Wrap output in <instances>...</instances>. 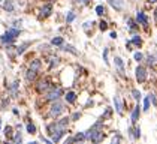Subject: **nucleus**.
Masks as SVG:
<instances>
[{
	"label": "nucleus",
	"instance_id": "30",
	"mask_svg": "<svg viewBox=\"0 0 157 144\" xmlns=\"http://www.w3.org/2000/svg\"><path fill=\"white\" fill-rule=\"evenodd\" d=\"M148 108H150V96L144 99V110H148Z\"/></svg>",
	"mask_w": 157,
	"mask_h": 144
},
{
	"label": "nucleus",
	"instance_id": "44",
	"mask_svg": "<svg viewBox=\"0 0 157 144\" xmlns=\"http://www.w3.org/2000/svg\"><path fill=\"white\" fill-rule=\"evenodd\" d=\"M0 2H3V0H0Z\"/></svg>",
	"mask_w": 157,
	"mask_h": 144
},
{
	"label": "nucleus",
	"instance_id": "11",
	"mask_svg": "<svg viewBox=\"0 0 157 144\" xmlns=\"http://www.w3.org/2000/svg\"><path fill=\"white\" fill-rule=\"evenodd\" d=\"M25 78H27V81H34L36 80V71L29 69L27 72H25Z\"/></svg>",
	"mask_w": 157,
	"mask_h": 144
},
{
	"label": "nucleus",
	"instance_id": "41",
	"mask_svg": "<svg viewBox=\"0 0 157 144\" xmlns=\"http://www.w3.org/2000/svg\"><path fill=\"white\" fill-rule=\"evenodd\" d=\"M154 17H156V20H157V9H156V12H154Z\"/></svg>",
	"mask_w": 157,
	"mask_h": 144
},
{
	"label": "nucleus",
	"instance_id": "24",
	"mask_svg": "<svg viewBox=\"0 0 157 144\" xmlns=\"http://www.w3.org/2000/svg\"><path fill=\"white\" fill-rule=\"evenodd\" d=\"M73 20H75V14L71 11V12L67 14V17H66V21H67V24H69V23H72Z\"/></svg>",
	"mask_w": 157,
	"mask_h": 144
},
{
	"label": "nucleus",
	"instance_id": "42",
	"mask_svg": "<svg viewBox=\"0 0 157 144\" xmlns=\"http://www.w3.org/2000/svg\"><path fill=\"white\" fill-rule=\"evenodd\" d=\"M150 2H151V3H156V2H157V0H150Z\"/></svg>",
	"mask_w": 157,
	"mask_h": 144
},
{
	"label": "nucleus",
	"instance_id": "9",
	"mask_svg": "<svg viewBox=\"0 0 157 144\" xmlns=\"http://www.w3.org/2000/svg\"><path fill=\"white\" fill-rule=\"evenodd\" d=\"M114 60H115V66L118 68V71L121 72V74H124V63H123V60H121V57H115Z\"/></svg>",
	"mask_w": 157,
	"mask_h": 144
},
{
	"label": "nucleus",
	"instance_id": "2",
	"mask_svg": "<svg viewBox=\"0 0 157 144\" xmlns=\"http://www.w3.org/2000/svg\"><path fill=\"white\" fill-rule=\"evenodd\" d=\"M63 111H64V105H63L62 102H60L58 99H56L54 104L51 105V111H49V113H51V116H52V117H58V116L62 114Z\"/></svg>",
	"mask_w": 157,
	"mask_h": 144
},
{
	"label": "nucleus",
	"instance_id": "18",
	"mask_svg": "<svg viewBox=\"0 0 157 144\" xmlns=\"http://www.w3.org/2000/svg\"><path fill=\"white\" fill-rule=\"evenodd\" d=\"M30 69H33V71H36V72H38V71L40 69V62H39V60H34L32 65H30Z\"/></svg>",
	"mask_w": 157,
	"mask_h": 144
},
{
	"label": "nucleus",
	"instance_id": "35",
	"mask_svg": "<svg viewBox=\"0 0 157 144\" xmlns=\"http://www.w3.org/2000/svg\"><path fill=\"white\" fill-rule=\"evenodd\" d=\"M108 29V23H105V21H102L100 23V30L103 32V30H106Z\"/></svg>",
	"mask_w": 157,
	"mask_h": 144
},
{
	"label": "nucleus",
	"instance_id": "34",
	"mask_svg": "<svg viewBox=\"0 0 157 144\" xmlns=\"http://www.w3.org/2000/svg\"><path fill=\"white\" fill-rule=\"evenodd\" d=\"M147 63H148V65H153V63H154V56H151V54H150V56L147 57Z\"/></svg>",
	"mask_w": 157,
	"mask_h": 144
},
{
	"label": "nucleus",
	"instance_id": "10",
	"mask_svg": "<svg viewBox=\"0 0 157 144\" xmlns=\"http://www.w3.org/2000/svg\"><path fill=\"white\" fill-rule=\"evenodd\" d=\"M3 8H5V11L12 12V11H14V3H12V0H3Z\"/></svg>",
	"mask_w": 157,
	"mask_h": 144
},
{
	"label": "nucleus",
	"instance_id": "16",
	"mask_svg": "<svg viewBox=\"0 0 157 144\" xmlns=\"http://www.w3.org/2000/svg\"><path fill=\"white\" fill-rule=\"evenodd\" d=\"M67 123H69V119H67V117H64V119H62V120H58V122H57L58 128H62V129H66Z\"/></svg>",
	"mask_w": 157,
	"mask_h": 144
},
{
	"label": "nucleus",
	"instance_id": "31",
	"mask_svg": "<svg viewBox=\"0 0 157 144\" xmlns=\"http://www.w3.org/2000/svg\"><path fill=\"white\" fill-rule=\"evenodd\" d=\"M133 57H135V60H136V62H141V60L144 59L142 53H135V54H133Z\"/></svg>",
	"mask_w": 157,
	"mask_h": 144
},
{
	"label": "nucleus",
	"instance_id": "3",
	"mask_svg": "<svg viewBox=\"0 0 157 144\" xmlns=\"http://www.w3.org/2000/svg\"><path fill=\"white\" fill-rule=\"evenodd\" d=\"M18 35H20V30L15 27V29H11L9 32H6L2 38H0V41H2V42H12Z\"/></svg>",
	"mask_w": 157,
	"mask_h": 144
},
{
	"label": "nucleus",
	"instance_id": "36",
	"mask_svg": "<svg viewBox=\"0 0 157 144\" xmlns=\"http://www.w3.org/2000/svg\"><path fill=\"white\" fill-rule=\"evenodd\" d=\"M88 2H90V0H76V3H80V5H82V6L88 5Z\"/></svg>",
	"mask_w": 157,
	"mask_h": 144
},
{
	"label": "nucleus",
	"instance_id": "33",
	"mask_svg": "<svg viewBox=\"0 0 157 144\" xmlns=\"http://www.w3.org/2000/svg\"><path fill=\"white\" fill-rule=\"evenodd\" d=\"M139 137H141V128H136L135 134H133V138H139Z\"/></svg>",
	"mask_w": 157,
	"mask_h": 144
},
{
	"label": "nucleus",
	"instance_id": "7",
	"mask_svg": "<svg viewBox=\"0 0 157 144\" xmlns=\"http://www.w3.org/2000/svg\"><path fill=\"white\" fill-rule=\"evenodd\" d=\"M114 107H115V110H117L118 114H123V104H121L120 96H118V95L114 96Z\"/></svg>",
	"mask_w": 157,
	"mask_h": 144
},
{
	"label": "nucleus",
	"instance_id": "13",
	"mask_svg": "<svg viewBox=\"0 0 157 144\" xmlns=\"http://www.w3.org/2000/svg\"><path fill=\"white\" fill-rule=\"evenodd\" d=\"M51 11H52V6L51 5H45V6L42 8V11H40V15L42 17H48L51 14Z\"/></svg>",
	"mask_w": 157,
	"mask_h": 144
},
{
	"label": "nucleus",
	"instance_id": "23",
	"mask_svg": "<svg viewBox=\"0 0 157 144\" xmlns=\"http://www.w3.org/2000/svg\"><path fill=\"white\" fill-rule=\"evenodd\" d=\"M52 45H63V38H54L51 41Z\"/></svg>",
	"mask_w": 157,
	"mask_h": 144
},
{
	"label": "nucleus",
	"instance_id": "1",
	"mask_svg": "<svg viewBox=\"0 0 157 144\" xmlns=\"http://www.w3.org/2000/svg\"><path fill=\"white\" fill-rule=\"evenodd\" d=\"M100 126H102V122H97V123H94V126L91 129H88L84 135H85V140H91L94 143H99L102 138H103V131L100 129Z\"/></svg>",
	"mask_w": 157,
	"mask_h": 144
},
{
	"label": "nucleus",
	"instance_id": "37",
	"mask_svg": "<svg viewBox=\"0 0 157 144\" xmlns=\"http://www.w3.org/2000/svg\"><path fill=\"white\" fill-rule=\"evenodd\" d=\"M52 62H51V66H54V65H58V59L56 57V59H51Z\"/></svg>",
	"mask_w": 157,
	"mask_h": 144
},
{
	"label": "nucleus",
	"instance_id": "14",
	"mask_svg": "<svg viewBox=\"0 0 157 144\" xmlns=\"http://www.w3.org/2000/svg\"><path fill=\"white\" fill-rule=\"evenodd\" d=\"M66 101H67L69 104H73V102L76 101V95H75L73 92H67V95H66Z\"/></svg>",
	"mask_w": 157,
	"mask_h": 144
},
{
	"label": "nucleus",
	"instance_id": "40",
	"mask_svg": "<svg viewBox=\"0 0 157 144\" xmlns=\"http://www.w3.org/2000/svg\"><path fill=\"white\" fill-rule=\"evenodd\" d=\"M111 38H114V39H115V38H117V33H115V32H112V33H111Z\"/></svg>",
	"mask_w": 157,
	"mask_h": 144
},
{
	"label": "nucleus",
	"instance_id": "20",
	"mask_svg": "<svg viewBox=\"0 0 157 144\" xmlns=\"http://www.w3.org/2000/svg\"><path fill=\"white\" fill-rule=\"evenodd\" d=\"M132 96H133V99L139 101V99H141V92H139L138 89H133V90H132Z\"/></svg>",
	"mask_w": 157,
	"mask_h": 144
},
{
	"label": "nucleus",
	"instance_id": "22",
	"mask_svg": "<svg viewBox=\"0 0 157 144\" xmlns=\"http://www.w3.org/2000/svg\"><path fill=\"white\" fill-rule=\"evenodd\" d=\"M12 141H14V143H16V144H18V143H21V141H23L21 132H16V134H15V137L12 138Z\"/></svg>",
	"mask_w": 157,
	"mask_h": 144
},
{
	"label": "nucleus",
	"instance_id": "28",
	"mask_svg": "<svg viewBox=\"0 0 157 144\" xmlns=\"http://www.w3.org/2000/svg\"><path fill=\"white\" fill-rule=\"evenodd\" d=\"M63 50H66V51H71L72 54H78V51L76 50H73V47H72V45H64V48Z\"/></svg>",
	"mask_w": 157,
	"mask_h": 144
},
{
	"label": "nucleus",
	"instance_id": "43",
	"mask_svg": "<svg viewBox=\"0 0 157 144\" xmlns=\"http://www.w3.org/2000/svg\"><path fill=\"white\" fill-rule=\"evenodd\" d=\"M51 2H54V0H51Z\"/></svg>",
	"mask_w": 157,
	"mask_h": 144
},
{
	"label": "nucleus",
	"instance_id": "32",
	"mask_svg": "<svg viewBox=\"0 0 157 144\" xmlns=\"http://www.w3.org/2000/svg\"><path fill=\"white\" fill-rule=\"evenodd\" d=\"M132 42H133L135 45H138V47H139V45L142 44V41H141V38H139V36H135V38L132 39Z\"/></svg>",
	"mask_w": 157,
	"mask_h": 144
},
{
	"label": "nucleus",
	"instance_id": "8",
	"mask_svg": "<svg viewBox=\"0 0 157 144\" xmlns=\"http://www.w3.org/2000/svg\"><path fill=\"white\" fill-rule=\"evenodd\" d=\"M136 20H138V23H141L142 26H147V24H148V18L145 17V14H144V12H138Z\"/></svg>",
	"mask_w": 157,
	"mask_h": 144
},
{
	"label": "nucleus",
	"instance_id": "26",
	"mask_svg": "<svg viewBox=\"0 0 157 144\" xmlns=\"http://www.w3.org/2000/svg\"><path fill=\"white\" fill-rule=\"evenodd\" d=\"M27 131H29V134H36V126L32 125V123H29L27 125Z\"/></svg>",
	"mask_w": 157,
	"mask_h": 144
},
{
	"label": "nucleus",
	"instance_id": "21",
	"mask_svg": "<svg viewBox=\"0 0 157 144\" xmlns=\"http://www.w3.org/2000/svg\"><path fill=\"white\" fill-rule=\"evenodd\" d=\"M5 137L6 138H12V128L11 126H6L5 128Z\"/></svg>",
	"mask_w": 157,
	"mask_h": 144
},
{
	"label": "nucleus",
	"instance_id": "39",
	"mask_svg": "<svg viewBox=\"0 0 157 144\" xmlns=\"http://www.w3.org/2000/svg\"><path fill=\"white\" fill-rule=\"evenodd\" d=\"M118 141H121L120 137H114V138H112V143H118Z\"/></svg>",
	"mask_w": 157,
	"mask_h": 144
},
{
	"label": "nucleus",
	"instance_id": "6",
	"mask_svg": "<svg viewBox=\"0 0 157 144\" xmlns=\"http://www.w3.org/2000/svg\"><path fill=\"white\" fill-rule=\"evenodd\" d=\"M60 95H62V90H60V89H54V90H51V92L48 93L47 99H49V101H56V99L60 98Z\"/></svg>",
	"mask_w": 157,
	"mask_h": 144
},
{
	"label": "nucleus",
	"instance_id": "19",
	"mask_svg": "<svg viewBox=\"0 0 157 144\" xmlns=\"http://www.w3.org/2000/svg\"><path fill=\"white\" fill-rule=\"evenodd\" d=\"M11 93H12V96H16V93H18V83H14L11 86Z\"/></svg>",
	"mask_w": 157,
	"mask_h": 144
},
{
	"label": "nucleus",
	"instance_id": "17",
	"mask_svg": "<svg viewBox=\"0 0 157 144\" xmlns=\"http://www.w3.org/2000/svg\"><path fill=\"white\" fill-rule=\"evenodd\" d=\"M47 89H48V81L47 80L40 81L39 86H38V90H39V92H43V90H47Z\"/></svg>",
	"mask_w": 157,
	"mask_h": 144
},
{
	"label": "nucleus",
	"instance_id": "4",
	"mask_svg": "<svg viewBox=\"0 0 157 144\" xmlns=\"http://www.w3.org/2000/svg\"><path fill=\"white\" fill-rule=\"evenodd\" d=\"M136 80L139 81V83H144V81L147 80V69L144 66L136 68Z\"/></svg>",
	"mask_w": 157,
	"mask_h": 144
},
{
	"label": "nucleus",
	"instance_id": "27",
	"mask_svg": "<svg viewBox=\"0 0 157 144\" xmlns=\"http://www.w3.org/2000/svg\"><path fill=\"white\" fill-rule=\"evenodd\" d=\"M108 53H109V50H108V48H105V50H103V60H105V63H106V65H109V60H108Z\"/></svg>",
	"mask_w": 157,
	"mask_h": 144
},
{
	"label": "nucleus",
	"instance_id": "15",
	"mask_svg": "<svg viewBox=\"0 0 157 144\" xmlns=\"http://www.w3.org/2000/svg\"><path fill=\"white\" fill-rule=\"evenodd\" d=\"M96 14L97 15H105L106 14V8H105L103 5H97L96 6Z\"/></svg>",
	"mask_w": 157,
	"mask_h": 144
},
{
	"label": "nucleus",
	"instance_id": "38",
	"mask_svg": "<svg viewBox=\"0 0 157 144\" xmlns=\"http://www.w3.org/2000/svg\"><path fill=\"white\" fill-rule=\"evenodd\" d=\"M80 116H81L80 113H75V114L72 116V120H76V119H78V117H80Z\"/></svg>",
	"mask_w": 157,
	"mask_h": 144
},
{
	"label": "nucleus",
	"instance_id": "25",
	"mask_svg": "<svg viewBox=\"0 0 157 144\" xmlns=\"http://www.w3.org/2000/svg\"><path fill=\"white\" fill-rule=\"evenodd\" d=\"M85 140V135L84 134H76L73 137V141H84Z\"/></svg>",
	"mask_w": 157,
	"mask_h": 144
},
{
	"label": "nucleus",
	"instance_id": "29",
	"mask_svg": "<svg viewBox=\"0 0 157 144\" xmlns=\"http://www.w3.org/2000/svg\"><path fill=\"white\" fill-rule=\"evenodd\" d=\"M82 27H84V30H85V32H88V30H90V27H93V21H87V23H84Z\"/></svg>",
	"mask_w": 157,
	"mask_h": 144
},
{
	"label": "nucleus",
	"instance_id": "12",
	"mask_svg": "<svg viewBox=\"0 0 157 144\" xmlns=\"http://www.w3.org/2000/svg\"><path fill=\"white\" fill-rule=\"evenodd\" d=\"M139 114H141V110H139V105H138V107H135V110L132 111V122H133V123H136V122H138Z\"/></svg>",
	"mask_w": 157,
	"mask_h": 144
},
{
	"label": "nucleus",
	"instance_id": "5",
	"mask_svg": "<svg viewBox=\"0 0 157 144\" xmlns=\"http://www.w3.org/2000/svg\"><path fill=\"white\" fill-rule=\"evenodd\" d=\"M108 2L115 11H121L124 8V0H108Z\"/></svg>",
	"mask_w": 157,
	"mask_h": 144
}]
</instances>
